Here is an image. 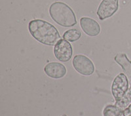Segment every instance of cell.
Segmentation results:
<instances>
[{"label": "cell", "mask_w": 131, "mask_h": 116, "mask_svg": "<svg viewBox=\"0 0 131 116\" xmlns=\"http://www.w3.org/2000/svg\"><path fill=\"white\" fill-rule=\"evenodd\" d=\"M28 29L31 36L44 45H56L62 39L58 30L52 24L45 20H32L29 23Z\"/></svg>", "instance_id": "1"}, {"label": "cell", "mask_w": 131, "mask_h": 116, "mask_svg": "<svg viewBox=\"0 0 131 116\" xmlns=\"http://www.w3.org/2000/svg\"><path fill=\"white\" fill-rule=\"evenodd\" d=\"M51 18L62 27H72L77 24L74 12L67 4L63 2H54L49 7Z\"/></svg>", "instance_id": "2"}, {"label": "cell", "mask_w": 131, "mask_h": 116, "mask_svg": "<svg viewBox=\"0 0 131 116\" xmlns=\"http://www.w3.org/2000/svg\"><path fill=\"white\" fill-rule=\"evenodd\" d=\"M72 65L75 70L83 76H91L95 70L91 60L83 55H75L72 61Z\"/></svg>", "instance_id": "3"}, {"label": "cell", "mask_w": 131, "mask_h": 116, "mask_svg": "<svg viewBox=\"0 0 131 116\" xmlns=\"http://www.w3.org/2000/svg\"><path fill=\"white\" fill-rule=\"evenodd\" d=\"M128 89V77L124 73H120L115 78L112 85V93L116 102L121 100Z\"/></svg>", "instance_id": "4"}, {"label": "cell", "mask_w": 131, "mask_h": 116, "mask_svg": "<svg viewBox=\"0 0 131 116\" xmlns=\"http://www.w3.org/2000/svg\"><path fill=\"white\" fill-rule=\"evenodd\" d=\"M54 54L59 61L66 62L69 61L72 58L73 49L71 44L67 40L62 39L54 46Z\"/></svg>", "instance_id": "5"}, {"label": "cell", "mask_w": 131, "mask_h": 116, "mask_svg": "<svg viewBox=\"0 0 131 116\" xmlns=\"http://www.w3.org/2000/svg\"><path fill=\"white\" fill-rule=\"evenodd\" d=\"M119 8L118 0H102L97 10L99 19L110 18L117 12Z\"/></svg>", "instance_id": "6"}, {"label": "cell", "mask_w": 131, "mask_h": 116, "mask_svg": "<svg viewBox=\"0 0 131 116\" xmlns=\"http://www.w3.org/2000/svg\"><path fill=\"white\" fill-rule=\"evenodd\" d=\"M80 25L83 31L88 36L95 37L100 33V26L95 20L89 17H82L80 19Z\"/></svg>", "instance_id": "7"}, {"label": "cell", "mask_w": 131, "mask_h": 116, "mask_svg": "<svg viewBox=\"0 0 131 116\" xmlns=\"http://www.w3.org/2000/svg\"><path fill=\"white\" fill-rule=\"evenodd\" d=\"M47 76L52 79H60L65 76L67 70L65 66L59 62H50L47 64L44 68Z\"/></svg>", "instance_id": "8"}, {"label": "cell", "mask_w": 131, "mask_h": 116, "mask_svg": "<svg viewBox=\"0 0 131 116\" xmlns=\"http://www.w3.org/2000/svg\"><path fill=\"white\" fill-rule=\"evenodd\" d=\"M114 60L119 66H121L131 83V61L127 58L126 54H117L114 57Z\"/></svg>", "instance_id": "9"}, {"label": "cell", "mask_w": 131, "mask_h": 116, "mask_svg": "<svg viewBox=\"0 0 131 116\" xmlns=\"http://www.w3.org/2000/svg\"><path fill=\"white\" fill-rule=\"evenodd\" d=\"M131 104V86L125 93L124 97L119 101L115 102V106H117L120 110L123 112L125 109L127 108Z\"/></svg>", "instance_id": "10"}, {"label": "cell", "mask_w": 131, "mask_h": 116, "mask_svg": "<svg viewBox=\"0 0 131 116\" xmlns=\"http://www.w3.org/2000/svg\"><path fill=\"white\" fill-rule=\"evenodd\" d=\"M81 36V33L78 29H70L67 30L63 35V39L70 42L79 40Z\"/></svg>", "instance_id": "11"}, {"label": "cell", "mask_w": 131, "mask_h": 116, "mask_svg": "<svg viewBox=\"0 0 131 116\" xmlns=\"http://www.w3.org/2000/svg\"><path fill=\"white\" fill-rule=\"evenodd\" d=\"M123 112L115 105H108L103 110V116H121Z\"/></svg>", "instance_id": "12"}, {"label": "cell", "mask_w": 131, "mask_h": 116, "mask_svg": "<svg viewBox=\"0 0 131 116\" xmlns=\"http://www.w3.org/2000/svg\"><path fill=\"white\" fill-rule=\"evenodd\" d=\"M123 116H131V104L123 112Z\"/></svg>", "instance_id": "13"}, {"label": "cell", "mask_w": 131, "mask_h": 116, "mask_svg": "<svg viewBox=\"0 0 131 116\" xmlns=\"http://www.w3.org/2000/svg\"><path fill=\"white\" fill-rule=\"evenodd\" d=\"M61 116H68L67 115H66V114H64V115H62Z\"/></svg>", "instance_id": "14"}]
</instances>
